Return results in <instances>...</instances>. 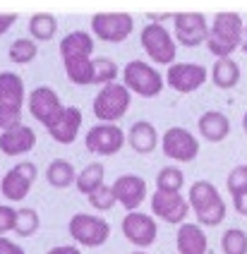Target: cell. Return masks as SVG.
<instances>
[{
    "instance_id": "obj_1",
    "label": "cell",
    "mask_w": 247,
    "mask_h": 254,
    "mask_svg": "<svg viewBox=\"0 0 247 254\" xmlns=\"http://www.w3.org/2000/svg\"><path fill=\"white\" fill-rule=\"evenodd\" d=\"M243 34H245V24H243V17L240 14L218 12L214 17V24L209 27L206 46H209V51L218 60H226V58H231L243 46Z\"/></svg>"
},
{
    "instance_id": "obj_2",
    "label": "cell",
    "mask_w": 247,
    "mask_h": 254,
    "mask_svg": "<svg viewBox=\"0 0 247 254\" xmlns=\"http://www.w3.org/2000/svg\"><path fill=\"white\" fill-rule=\"evenodd\" d=\"M189 206L197 213L199 226L214 228L226 218V201L221 199L218 190L209 180H197L189 187Z\"/></svg>"
},
{
    "instance_id": "obj_3",
    "label": "cell",
    "mask_w": 247,
    "mask_h": 254,
    "mask_svg": "<svg viewBox=\"0 0 247 254\" xmlns=\"http://www.w3.org/2000/svg\"><path fill=\"white\" fill-rule=\"evenodd\" d=\"M123 84L127 86L130 94H137L142 99H154L163 91L166 79L154 65H149L144 60H132L123 67Z\"/></svg>"
},
{
    "instance_id": "obj_4",
    "label": "cell",
    "mask_w": 247,
    "mask_h": 254,
    "mask_svg": "<svg viewBox=\"0 0 247 254\" xmlns=\"http://www.w3.org/2000/svg\"><path fill=\"white\" fill-rule=\"evenodd\" d=\"M132 103V94L127 91L125 84H108L101 86V91L94 96V115L96 120H101V125H116L123 115L130 111Z\"/></svg>"
},
{
    "instance_id": "obj_5",
    "label": "cell",
    "mask_w": 247,
    "mask_h": 254,
    "mask_svg": "<svg viewBox=\"0 0 247 254\" xmlns=\"http://www.w3.org/2000/svg\"><path fill=\"white\" fill-rule=\"evenodd\" d=\"M142 48L156 65L171 67L175 63V56H178V46H175V39L171 36V31L161 24H154V22L142 29Z\"/></svg>"
},
{
    "instance_id": "obj_6",
    "label": "cell",
    "mask_w": 247,
    "mask_h": 254,
    "mask_svg": "<svg viewBox=\"0 0 247 254\" xmlns=\"http://www.w3.org/2000/svg\"><path fill=\"white\" fill-rule=\"evenodd\" d=\"M70 238L77 245H84V247H101L103 242L111 238V226L108 221H103L99 216H91V213H74L70 218Z\"/></svg>"
},
{
    "instance_id": "obj_7",
    "label": "cell",
    "mask_w": 247,
    "mask_h": 254,
    "mask_svg": "<svg viewBox=\"0 0 247 254\" xmlns=\"http://www.w3.org/2000/svg\"><path fill=\"white\" fill-rule=\"evenodd\" d=\"M134 29V17L127 12H96L91 17V31L96 39L123 43Z\"/></svg>"
},
{
    "instance_id": "obj_8",
    "label": "cell",
    "mask_w": 247,
    "mask_h": 254,
    "mask_svg": "<svg viewBox=\"0 0 247 254\" xmlns=\"http://www.w3.org/2000/svg\"><path fill=\"white\" fill-rule=\"evenodd\" d=\"M161 149L171 161L189 163L199 156V141L185 127H168L161 137Z\"/></svg>"
},
{
    "instance_id": "obj_9",
    "label": "cell",
    "mask_w": 247,
    "mask_h": 254,
    "mask_svg": "<svg viewBox=\"0 0 247 254\" xmlns=\"http://www.w3.org/2000/svg\"><path fill=\"white\" fill-rule=\"evenodd\" d=\"M29 111L46 129H51L58 123V118L62 115L65 106L60 103V96L51 86H36L29 94Z\"/></svg>"
},
{
    "instance_id": "obj_10",
    "label": "cell",
    "mask_w": 247,
    "mask_h": 254,
    "mask_svg": "<svg viewBox=\"0 0 247 254\" xmlns=\"http://www.w3.org/2000/svg\"><path fill=\"white\" fill-rule=\"evenodd\" d=\"M175 41L185 48H194L209 39V24L202 12H180L173 14Z\"/></svg>"
},
{
    "instance_id": "obj_11",
    "label": "cell",
    "mask_w": 247,
    "mask_h": 254,
    "mask_svg": "<svg viewBox=\"0 0 247 254\" xmlns=\"http://www.w3.org/2000/svg\"><path fill=\"white\" fill-rule=\"evenodd\" d=\"M206 67L197 63H173L166 72V84L178 94H192L206 82Z\"/></svg>"
},
{
    "instance_id": "obj_12",
    "label": "cell",
    "mask_w": 247,
    "mask_h": 254,
    "mask_svg": "<svg viewBox=\"0 0 247 254\" xmlns=\"http://www.w3.org/2000/svg\"><path fill=\"white\" fill-rule=\"evenodd\" d=\"M127 141V134L118 125H94L84 137V144L91 154L96 156H113L123 149Z\"/></svg>"
},
{
    "instance_id": "obj_13",
    "label": "cell",
    "mask_w": 247,
    "mask_h": 254,
    "mask_svg": "<svg viewBox=\"0 0 247 254\" xmlns=\"http://www.w3.org/2000/svg\"><path fill=\"white\" fill-rule=\"evenodd\" d=\"M36 166L31 161H22L17 163L15 168H10L5 173V178L0 180V190H2V197L12 199V201H19L29 194L31 185L36 180Z\"/></svg>"
},
{
    "instance_id": "obj_14",
    "label": "cell",
    "mask_w": 247,
    "mask_h": 254,
    "mask_svg": "<svg viewBox=\"0 0 247 254\" xmlns=\"http://www.w3.org/2000/svg\"><path fill=\"white\" fill-rule=\"evenodd\" d=\"M151 213L161 221H166V223L183 226L189 213V201L180 192L173 194V192H159L156 190L154 197H151Z\"/></svg>"
},
{
    "instance_id": "obj_15",
    "label": "cell",
    "mask_w": 247,
    "mask_h": 254,
    "mask_svg": "<svg viewBox=\"0 0 247 254\" xmlns=\"http://www.w3.org/2000/svg\"><path fill=\"white\" fill-rule=\"evenodd\" d=\"M156 233H159L156 221L142 211H132L123 218V235H125L134 247H139L142 252L156 242Z\"/></svg>"
},
{
    "instance_id": "obj_16",
    "label": "cell",
    "mask_w": 247,
    "mask_h": 254,
    "mask_svg": "<svg viewBox=\"0 0 247 254\" xmlns=\"http://www.w3.org/2000/svg\"><path fill=\"white\" fill-rule=\"evenodd\" d=\"M113 187V194H116V201L123 204L127 211H137L139 204L146 199V183L139 178V175H120L116 183L111 185Z\"/></svg>"
},
{
    "instance_id": "obj_17",
    "label": "cell",
    "mask_w": 247,
    "mask_h": 254,
    "mask_svg": "<svg viewBox=\"0 0 247 254\" xmlns=\"http://www.w3.org/2000/svg\"><path fill=\"white\" fill-rule=\"evenodd\" d=\"M36 144V134L29 125H19V127H12L7 132L0 134V151L7 156H22L31 151Z\"/></svg>"
},
{
    "instance_id": "obj_18",
    "label": "cell",
    "mask_w": 247,
    "mask_h": 254,
    "mask_svg": "<svg viewBox=\"0 0 247 254\" xmlns=\"http://www.w3.org/2000/svg\"><path fill=\"white\" fill-rule=\"evenodd\" d=\"M24 103V82L15 72H0V108L22 113Z\"/></svg>"
},
{
    "instance_id": "obj_19",
    "label": "cell",
    "mask_w": 247,
    "mask_h": 254,
    "mask_svg": "<svg viewBox=\"0 0 247 254\" xmlns=\"http://www.w3.org/2000/svg\"><path fill=\"white\" fill-rule=\"evenodd\" d=\"M79 129H82V111L77 106H65L62 115L58 118V123L48 129V134L58 144H72L79 134Z\"/></svg>"
},
{
    "instance_id": "obj_20",
    "label": "cell",
    "mask_w": 247,
    "mask_h": 254,
    "mask_svg": "<svg viewBox=\"0 0 247 254\" xmlns=\"http://www.w3.org/2000/svg\"><path fill=\"white\" fill-rule=\"evenodd\" d=\"M175 245H178L180 254H206V250H209L206 233L202 230L199 223H183L175 235Z\"/></svg>"
},
{
    "instance_id": "obj_21",
    "label": "cell",
    "mask_w": 247,
    "mask_h": 254,
    "mask_svg": "<svg viewBox=\"0 0 247 254\" xmlns=\"http://www.w3.org/2000/svg\"><path fill=\"white\" fill-rule=\"evenodd\" d=\"M197 127H199V134L206 141H223L231 134V120L223 113H218V111L202 113L199 120H197Z\"/></svg>"
},
{
    "instance_id": "obj_22",
    "label": "cell",
    "mask_w": 247,
    "mask_h": 254,
    "mask_svg": "<svg viewBox=\"0 0 247 254\" xmlns=\"http://www.w3.org/2000/svg\"><path fill=\"white\" fill-rule=\"evenodd\" d=\"M127 144H130L137 154H151V151L159 146V132H156V127L151 125V123L139 120V123H134V125L130 127Z\"/></svg>"
},
{
    "instance_id": "obj_23",
    "label": "cell",
    "mask_w": 247,
    "mask_h": 254,
    "mask_svg": "<svg viewBox=\"0 0 247 254\" xmlns=\"http://www.w3.org/2000/svg\"><path fill=\"white\" fill-rule=\"evenodd\" d=\"M91 53H94V39L87 31H72L60 41V58L62 60L91 58Z\"/></svg>"
},
{
    "instance_id": "obj_24",
    "label": "cell",
    "mask_w": 247,
    "mask_h": 254,
    "mask_svg": "<svg viewBox=\"0 0 247 254\" xmlns=\"http://www.w3.org/2000/svg\"><path fill=\"white\" fill-rule=\"evenodd\" d=\"M46 180L53 185V187H58V190H65V187L77 183L74 166L70 161H65V158H56V161H51V166L46 170Z\"/></svg>"
},
{
    "instance_id": "obj_25",
    "label": "cell",
    "mask_w": 247,
    "mask_h": 254,
    "mask_svg": "<svg viewBox=\"0 0 247 254\" xmlns=\"http://www.w3.org/2000/svg\"><path fill=\"white\" fill-rule=\"evenodd\" d=\"M67 79L77 86L94 84V60L91 58H77V60H62Z\"/></svg>"
},
{
    "instance_id": "obj_26",
    "label": "cell",
    "mask_w": 247,
    "mask_h": 254,
    "mask_svg": "<svg viewBox=\"0 0 247 254\" xmlns=\"http://www.w3.org/2000/svg\"><path fill=\"white\" fill-rule=\"evenodd\" d=\"M211 79H214V84L218 89H233V86L240 82V65L233 58L216 60V65L211 70Z\"/></svg>"
},
{
    "instance_id": "obj_27",
    "label": "cell",
    "mask_w": 247,
    "mask_h": 254,
    "mask_svg": "<svg viewBox=\"0 0 247 254\" xmlns=\"http://www.w3.org/2000/svg\"><path fill=\"white\" fill-rule=\"evenodd\" d=\"M103 175H106V168H103V163H89L84 166L82 173H77V190L82 192V194H91V192H96L99 187L103 185Z\"/></svg>"
},
{
    "instance_id": "obj_28",
    "label": "cell",
    "mask_w": 247,
    "mask_h": 254,
    "mask_svg": "<svg viewBox=\"0 0 247 254\" xmlns=\"http://www.w3.org/2000/svg\"><path fill=\"white\" fill-rule=\"evenodd\" d=\"M29 31L36 41H51L58 31V19L51 12H36L29 19Z\"/></svg>"
},
{
    "instance_id": "obj_29",
    "label": "cell",
    "mask_w": 247,
    "mask_h": 254,
    "mask_svg": "<svg viewBox=\"0 0 247 254\" xmlns=\"http://www.w3.org/2000/svg\"><path fill=\"white\" fill-rule=\"evenodd\" d=\"M183 185H185V175H183V170L175 168V166H166L156 175V190L159 192H173L175 194V192L183 190Z\"/></svg>"
},
{
    "instance_id": "obj_30",
    "label": "cell",
    "mask_w": 247,
    "mask_h": 254,
    "mask_svg": "<svg viewBox=\"0 0 247 254\" xmlns=\"http://www.w3.org/2000/svg\"><path fill=\"white\" fill-rule=\"evenodd\" d=\"M223 254H247V233L240 228H228L221 238Z\"/></svg>"
},
{
    "instance_id": "obj_31",
    "label": "cell",
    "mask_w": 247,
    "mask_h": 254,
    "mask_svg": "<svg viewBox=\"0 0 247 254\" xmlns=\"http://www.w3.org/2000/svg\"><path fill=\"white\" fill-rule=\"evenodd\" d=\"M118 74V65L111 60V58H96L94 60V84H101V86H108V84H116Z\"/></svg>"
},
{
    "instance_id": "obj_32",
    "label": "cell",
    "mask_w": 247,
    "mask_h": 254,
    "mask_svg": "<svg viewBox=\"0 0 247 254\" xmlns=\"http://www.w3.org/2000/svg\"><path fill=\"white\" fill-rule=\"evenodd\" d=\"M36 53H39V46H36V41H31V39H17V41L10 46V51H7L10 60L17 63V65L31 63V60L36 58Z\"/></svg>"
},
{
    "instance_id": "obj_33",
    "label": "cell",
    "mask_w": 247,
    "mask_h": 254,
    "mask_svg": "<svg viewBox=\"0 0 247 254\" xmlns=\"http://www.w3.org/2000/svg\"><path fill=\"white\" fill-rule=\"evenodd\" d=\"M39 226H41V221H39V213L34 209H17V221H15L17 235L29 238V235H34L39 230Z\"/></svg>"
},
{
    "instance_id": "obj_34",
    "label": "cell",
    "mask_w": 247,
    "mask_h": 254,
    "mask_svg": "<svg viewBox=\"0 0 247 254\" xmlns=\"http://www.w3.org/2000/svg\"><path fill=\"white\" fill-rule=\"evenodd\" d=\"M226 187H228V192H231L233 199L247 197V166H235V168L228 173Z\"/></svg>"
},
{
    "instance_id": "obj_35",
    "label": "cell",
    "mask_w": 247,
    "mask_h": 254,
    "mask_svg": "<svg viewBox=\"0 0 247 254\" xmlns=\"http://www.w3.org/2000/svg\"><path fill=\"white\" fill-rule=\"evenodd\" d=\"M89 204H91L96 211H111V209L118 204L116 194H113V187L101 185L96 192H91V194H89Z\"/></svg>"
},
{
    "instance_id": "obj_36",
    "label": "cell",
    "mask_w": 247,
    "mask_h": 254,
    "mask_svg": "<svg viewBox=\"0 0 247 254\" xmlns=\"http://www.w3.org/2000/svg\"><path fill=\"white\" fill-rule=\"evenodd\" d=\"M15 221H17V211L12 206H0V235L7 233V230H15Z\"/></svg>"
},
{
    "instance_id": "obj_37",
    "label": "cell",
    "mask_w": 247,
    "mask_h": 254,
    "mask_svg": "<svg viewBox=\"0 0 247 254\" xmlns=\"http://www.w3.org/2000/svg\"><path fill=\"white\" fill-rule=\"evenodd\" d=\"M0 254H24V250L17 242L7 240V238H0Z\"/></svg>"
},
{
    "instance_id": "obj_38",
    "label": "cell",
    "mask_w": 247,
    "mask_h": 254,
    "mask_svg": "<svg viewBox=\"0 0 247 254\" xmlns=\"http://www.w3.org/2000/svg\"><path fill=\"white\" fill-rule=\"evenodd\" d=\"M17 22V14L15 12H0V36L2 34H7L10 27Z\"/></svg>"
},
{
    "instance_id": "obj_39",
    "label": "cell",
    "mask_w": 247,
    "mask_h": 254,
    "mask_svg": "<svg viewBox=\"0 0 247 254\" xmlns=\"http://www.w3.org/2000/svg\"><path fill=\"white\" fill-rule=\"evenodd\" d=\"M46 254H82V252H79V247H74V245H58V247L48 250Z\"/></svg>"
},
{
    "instance_id": "obj_40",
    "label": "cell",
    "mask_w": 247,
    "mask_h": 254,
    "mask_svg": "<svg viewBox=\"0 0 247 254\" xmlns=\"http://www.w3.org/2000/svg\"><path fill=\"white\" fill-rule=\"evenodd\" d=\"M233 206H235V211L240 213V216H247V197L233 199Z\"/></svg>"
},
{
    "instance_id": "obj_41",
    "label": "cell",
    "mask_w": 247,
    "mask_h": 254,
    "mask_svg": "<svg viewBox=\"0 0 247 254\" xmlns=\"http://www.w3.org/2000/svg\"><path fill=\"white\" fill-rule=\"evenodd\" d=\"M240 51L247 56V24H245V34H243V46H240Z\"/></svg>"
},
{
    "instance_id": "obj_42",
    "label": "cell",
    "mask_w": 247,
    "mask_h": 254,
    "mask_svg": "<svg viewBox=\"0 0 247 254\" xmlns=\"http://www.w3.org/2000/svg\"><path fill=\"white\" fill-rule=\"evenodd\" d=\"M243 129H245V134H247V113L243 115Z\"/></svg>"
},
{
    "instance_id": "obj_43",
    "label": "cell",
    "mask_w": 247,
    "mask_h": 254,
    "mask_svg": "<svg viewBox=\"0 0 247 254\" xmlns=\"http://www.w3.org/2000/svg\"><path fill=\"white\" fill-rule=\"evenodd\" d=\"M132 254H146V252H142V250H137V252H132Z\"/></svg>"
}]
</instances>
